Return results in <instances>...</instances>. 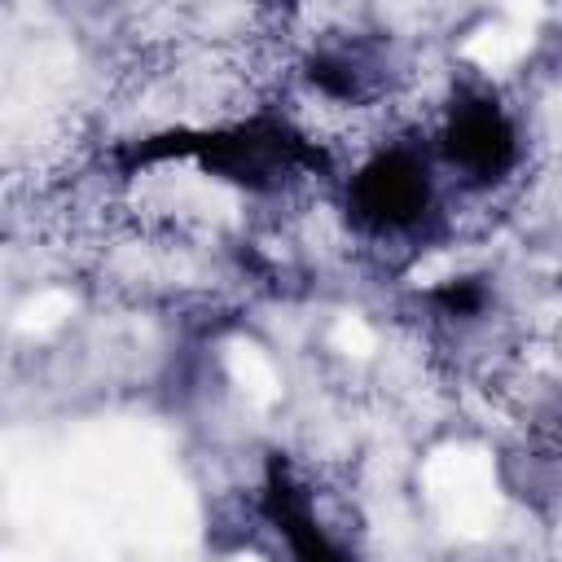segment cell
Listing matches in <instances>:
<instances>
[{"mask_svg":"<svg viewBox=\"0 0 562 562\" xmlns=\"http://www.w3.org/2000/svg\"><path fill=\"white\" fill-rule=\"evenodd\" d=\"M347 202H351V215L378 237L413 233L435 211L430 162L408 145H386L356 167Z\"/></svg>","mask_w":562,"mask_h":562,"instance_id":"1","label":"cell"},{"mask_svg":"<svg viewBox=\"0 0 562 562\" xmlns=\"http://www.w3.org/2000/svg\"><path fill=\"white\" fill-rule=\"evenodd\" d=\"M439 158L470 184L501 180L518 158V127L492 97H461L439 127Z\"/></svg>","mask_w":562,"mask_h":562,"instance_id":"2","label":"cell"},{"mask_svg":"<svg viewBox=\"0 0 562 562\" xmlns=\"http://www.w3.org/2000/svg\"><path fill=\"white\" fill-rule=\"evenodd\" d=\"M268 518L285 536L290 562H351V553L312 514V496L285 474H272V483H268Z\"/></svg>","mask_w":562,"mask_h":562,"instance_id":"3","label":"cell"}]
</instances>
